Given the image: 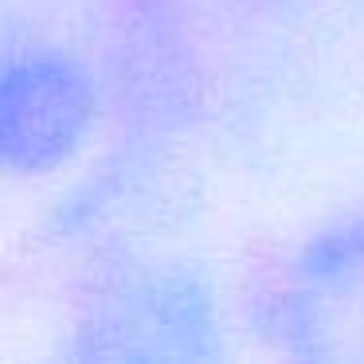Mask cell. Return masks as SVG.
<instances>
[{"instance_id":"obj_1","label":"cell","mask_w":364,"mask_h":364,"mask_svg":"<svg viewBox=\"0 0 364 364\" xmlns=\"http://www.w3.org/2000/svg\"><path fill=\"white\" fill-rule=\"evenodd\" d=\"M98 126V87L75 55L28 48L0 55V181L67 168Z\"/></svg>"}]
</instances>
